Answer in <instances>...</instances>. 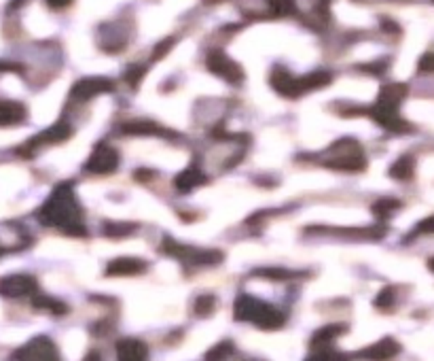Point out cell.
<instances>
[{
  "mask_svg": "<svg viewBox=\"0 0 434 361\" xmlns=\"http://www.w3.org/2000/svg\"><path fill=\"white\" fill-rule=\"evenodd\" d=\"M38 217L45 225H56L64 230L66 234H72V236L85 234L83 215H81V209H78V202H76L70 183H62L56 187L51 198L38 211Z\"/></svg>",
  "mask_w": 434,
  "mask_h": 361,
  "instance_id": "6da1fadb",
  "label": "cell"
},
{
  "mask_svg": "<svg viewBox=\"0 0 434 361\" xmlns=\"http://www.w3.org/2000/svg\"><path fill=\"white\" fill-rule=\"evenodd\" d=\"M331 72L326 70H316V72H310L308 77L303 79H297L292 77L286 68L282 66H276L274 72H272V88L280 94V96H286V98H299L303 94H308L312 90H318V88H324L331 83Z\"/></svg>",
  "mask_w": 434,
  "mask_h": 361,
  "instance_id": "7a4b0ae2",
  "label": "cell"
},
{
  "mask_svg": "<svg viewBox=\"0 0 434 361\" xmlns=\"http://www.w3.org/2000/svg\"><path fill=\"white\" fill-rule=\"evenodd\" d=\"M407 96V88L401 83H392V86H383L379 92V98L373 106V117L377 119V124H381L383 128L392 130V132H405L409 126L405 124V119L399 115V106L401 100Z\"/></svg>",
  "mask_w": 434,
  "mask_h": 361,
  "instance_id": "3957f363",
  "label": "cell"
},
{
  "mask_svg": "<svg viewBox=\"0 0 434 361\" xmlns=\"http://www.w3.org/2000/svg\"><path fill=\"white\" fill-rule=\"evenodd\" d=\"M235 316L240 321H248V323H254L263 330H278L284 323V314L274 308L272 304H265L254 298H240L235 304Z\"/></svg>",
  "mask_w": 434,
  "mask_h": 361,
  "instance_id": "277c9868",
  "label": "cell"
},
{
  "mask_svg": "<svg viewBox=\"0 0 434 361\" xmlns=\"http://www.w3.org/2000/svg\"><path fill=\"white\" fill-rule=\"evenodd\" d=\"M331 159H326V164L333 168H345V170H360L365 168V153L360 145L354 138H341L333 145L328 151Z\"/></svg>",
  "mask_w": 434,
  "mask_h": 361,
  "instance_id": "5b68a950",
  "label": "cell"
},
{
  "mask_svg": "<svg viewBox=\"0 0 434 361\" xmlns=\"http://www.w3.org/2000/svg\"><path fill=\"white\" fill-rule=\"evenodd\" d=\"M208 68L216 74V77H221L225 79L227 83H240L242 79H244V72L240 68L237 62H233L225 51H212L206 60Z\"/></svg>",
  "mask_w": 434,
  "mask_h": 361,
  "instance_id": "8992f818",
  "label": "cell"
},
{
  "mask_svg": "<svg viewBox=\"0 0 434 361\" xmlns=\"http://www.w3.org/2000/svg\"><path fill=\"white\" fill-rule=\"evenodd\" d=\"M15 359H42V361H47V359H58L60 357V351L58 346L49 340V338H34L30 340L26 346H22L19 351H15L13 355Z\"/></svg>",
  "mask_w": 434,
  "mask_h": 361,
  "instance_id": "52a82bcc",
  "label": "cell"
},
{
  "mask_svg": "<svg viewBox=\"0 0 434 361\" xmlns=\"http://www.w3.org/2000/svg\"><path fill=\"white\" fill-rule=\"evenodd\" d=\"M163 249H165L169 255H176V257H181V259H185V262H191V264L210 266V264L221 262V253H216V251H195V249L176 245V243H174V240H165Z\"/></svg>",
  "mask_w": 434,
  "mask_h": 361,
  "instance_id": "ba28073f",
  "label": "cell"
},
{
  "mask_svg": "<svg viewBox=\"0 0 434 361\" xmlns=\"http://www.w3.org/2000/svg\"><path fill=\"white\" fill-rule=\"evenodd\" d=\"M36 291V280L30 274H13L0 280V294L5 298H22Z\"/></svg>",
  "mask_w": 434,
  "mask_h": 361,
  "instance_id": "9c48e42d",
  "label": "cell"
},
{
  "mask_svg": "<svg viewBox=\"0 0 434 361\" xmlns=\"http://www.w3.org/2000/svg\"><path fill=\"white\" fill-rule=\"evenodd\" d=\"M119 166V153L106 145L96 147V151L92 153L90 162H87V170L90 173H98V175H108Z\"/></svg>",
  "mask_w": 434,
  "mask_h": 361,
  "instance_id": "30bf717a",
  "label": "cell"
},
{
  "mask_svg": "<svg viewBox=\"0 0 434 361\" xmlns=\"http://www.w3.org/2000/svg\"><path fill=\"white\" fill-rule=\"evenodd\" d=\"M104 92H112V83L108 81V79H102V77H92V79H83V81H78L70 96L76 98V100H90L98 94H104Z\"/></svg>",
  "mask_w": 434,
  "mask_h": 361,
  "instance_id": "8fae6325",
  "label": "cell"
},
{
  "mask_svg": "<svg viewBox=\"0 0 434 361\" xmlns=\"http://www.w3.org/2000/svg\"><path fill=\"white\" fill-rule=\"evenodd\" d=\"M68 136H70V126H68V124H64V122H60V124H56L53 128L45 130L42 134H38L36 138H32L26 147H22V153L30 155V151H34V149H36V147H40V145L62 143V141H66Z\"/></svg>",
  "mask_w": 434,
  "mask_h": 361,
  "instance_id": "7c38bea8",
  "label": "cell"
},
{
  "mask_svg": "<svg viewBox=\"0 0 434 361\" xmlns=\"http://www.w3.org/2000/svg\"><path fill=\"white\" fill-rule=\"evenodd\" d=\"M117 355L119 359H147L149 348L142 340H134V338H125L117 342Z\"/></svg>",
  "mask_w": 434,
  "mask_h": 361,
  "instance_id": "4fadbf2b",
  "label": "cell"
},
{
  "mask_svg": "<svg viewBox=\"0 0 434 361\" xmlns=\"http://www.w3.org/2000/svg\"><path fill=\"white\" fill-rule=\"evenodd\" d=\"M26 119V106L11 100H0V126H13Z\"/></svg>",
  "mask_w": 434,
  "mask_h": 361,
  "instance_id": "5bb4252c",
  "label": "cell"
},
{
  "mask_svg": "<svg viewBox=\"0 0 434 361\" xmlns=\"http://www.w3.org/2000/svg\"><path fill=\"white\" fill-rule=\"evenodd\" d=\"M144 268H147V264L138 257H117L108 264V274H119V276L138 274Z\"/></svg>",
  "mask_w": 434,
  "mask_h": 361,
  "instance_id": "9a60e30c",
  "label": "cell"
},
{
  "mask_svg": "<svg viewBox=\"0 0 434 361\" xmlns=\"http://www.w3.org/2000/svg\"><path fill=\"white\" fill-rule=\"evenodd\" d=\"M127 134H165V130L161 126H157L155 122H149V119H134L121 128Z\"/></svg>",
  "mask_w": 434,
  "mask_h": 361,
  "instance_id": "2e32d148",
  "label": "cell"
},
{
  "mask_svg": "<svg viewBox=\"0 0 434 361\" xmlns=\"http://www.w3.org/2000/svg\"><path fill=\"white\" fill-rule=\"evenodd\" d=\"M199 183H203V175H201V170H199L197 166H191V168L183 170V173L176 177V187H178L181 191H189V189L197 187Z\"/></svg>",
  "mask_w": 434,
  "mask_h": 361,
  "instance_id": "e0dca14e",
  "label": "cell"
},
{
  "mask_svg": "<svg viewBox=\"0 0 434 361\" xmlns=\"http://www.w3.org/2000/svg\"><path fill=\"white\" fill-rule=\"evenodd\" d=\"M399 351H401V346H399L394 340L385 338V340L377 342L375 346H371V348L367 351V355H369V357H373V359H385V357H392V355H397Z\"/></svg>",
  "mask_w": 434,
  "mask_h": 361,
  "instance_id": "ac0fdd59",
  "label": "cell"
},
{
  "mask_svg": "<svg viewBox=\"0 0 434 361\" xmlns=\"http://www.w3.org/2000/svg\"><path fill=\"white\" fill-rule=\"evenodd\" d=\"M390 175H392L394 179H401V181L409 179L413 175V159L409 155H403L399 162L392 168H390Z\"/></svg>",
  "mask_w": 434,
  "mask_h": 361,
  "instance_id": "d6986e66",
  "label": "cell"
},
{
  "mask_svg": "<svg viewBox=\"0 0 434 361\" xmlns=\"http://www.w3.org/2000/svg\"><path fill=\"white\" fill-rule=\"evenodd\" d=\"M32 304H34L36 308H47V310H51V312H56V314L66 312V306H64L62 302H58V300H53V298H47V296H36Z\"/></svg>",
  "mask_w": 434,
  "mask_h": 361,
  "instance_id": "ffe728a7",
  "label": "cell"
},
{
  "mask_svg": "<svg viewBox=\"0 0 434 361\" xmlns=\"http://www.w3.org/2000/svg\"><path fill=\"white\" fill-rule=\"evenodd\" d=\"M276 15H292L297 11L294 0H267Z\"/></svg>",
  "mask_w": 434,
  "mask_h": 361,
  "instance_id": "44dd1931",
  "label": "cell"
},
{
  "mask_svg": "<svg viewBox=\"0 0 434 361\" xmlns=\"http://www.w3.org/2000/svg\"><path fill=\"white\" fill-rule=\"evenodd\" d=\"M214 306H216V300H214L212 296H201V298L195 302V310H197V314H201V316L212 314V312H214Z\"/></svg>",
  "mask_w": 434,
  "mask_h": 361,
  "instance_id": "7402d4cb",
  "label": "cell"
},
{
  "mask_svg": "<svg viewBox=\"0 0 434 361\" xmlns=\"http://www.w3.org/2000/svg\"><path fill=\"white\" fill-rule=\"evenodd\" d=\"M394 209H399V202H397V200H381V202H377V204L373 207V213H375L377 217H385L387 213H392Z\"/></svg>",
  "mask_w": 434,
  "mask_h": 361,
  "instance_id": "603a6c76",
  "label": "cell"
},
{
  "mask_svg": "<svg viewBox=\"0 0 434 361\" xmlns=\"http://www.w3.org/2000/svg\"><path fill=\"white\" fill-rule=\"evenodd\" d=\"M144 77V68L142 66H129V70H127V74H125V79L132 86H138L140 83V79Z\"/></svg>",
  "mask_w": 434,
  "mask_h": 361,
  "instance_id": "cb8c5ba5",
  "label": "cell"
},
{
  "mask_svg": "<svg viewBox=\"0 0 434 361\" xmlns=\"http://www.w3.org/2000/svg\"><path fill=\"white\" fill-rule=\"evenodd\" d=\"M227 353H233V344H231L229 340L221 342V346H214V348L208 353V359H216V355H219V357H225Z\"/></svg>",
  "mask_w": 434,
  "mask_h": 361,
  "instance_id": "d4e9b609",
  "label": "cell"
},
{
  "mask_svg": "<svg viewBox=\"0 0 434 361\" xmlns=\"http://www.w3.org/2000/svg\"><path fill=\"white\" fill-rule=\"evenodd\" d=\"M392 300H394V291L392 289H383L381 294H379V298H377V306L379 308H390V304H392Z\"/></svg>",
  "mask_w": 434,
  "mask_h": 361,
  "instance_id": "484cf974",
  "label": "cell"
},
{
  "mask_svg": "<svg viewBox=\"0 0 434 361\" xmlns=\"http://www.w3.org/2000/svg\"><path fill=\"white\" fill-rule=\"evenodd\" d=\"M419 70H424V72H434V51L426 54V56L419 60Z\"/></svg>",
  "mask_w": 434,
  "mask_h": 361,
  "instance_id": "4316f807",
  "label": "cell"
},
{
  "mask_svg": "<svg viewBox=\"0 0 434 361\" xmlns=\"http://www.w3.org/2000/svg\"><path fill=\"white\" fill-rule=\"evenodd\" d=\"M134 225H108L106 232L108 234H115V236H121V234H127V232H132Z\"/></svg>",
  "mask_w": 434,
  "mask_h": 361,
  "instance_id": "83f0119b",
  "label": "cell"
},
{
  "mask_svg": "<svg viewBox=\"0 0 434 361\" xmlns=\"http://www.w3.org/2000/svg\"><path fill=\"white\" fill-rule=\"evenodd\" d=\"M172 45H174V38H169V41H167V38H165V41H163V43H161V45L157 47V54H155V60H157V58H161V56L165 54V49H169Z\"/></svg>",
  "mask_w": 434,
  "mask_h": 361,
  "instance_id": "f1b7e54d",
  "label": "cell"
},
{
  "mask_svg": "<svg viewBox=\"0 0 434 361\" xmlns=\"http://www.w3.org/2000/svg\"><path fill=\"white\" fill-rule=\"evenodd\" d=\"M47 5L53 7V9H62V7L70 5V0H47Z\"/></svg>",
  "mask_w": 434,
  "mask_h": 361,
  "instance_id": "f546056e",
  "label": "cell"
},
{
  "mask_svg": "<svg viewBox=\"0 0 434 361\" xmlns=\"http://www.w3.org/2000/svg\"><path fill=\"white\" fill-rule=\"evenodd\" d=\"M419 232H434V217L424 221V223H419Z\"/></svg>",
  "mask_w": 434,
  "mask_h": 361,
  "instance_id": "4dcf8cb0",
  "label": "cell"
},
{
  "mask_svg": "<svg viewBox=\"0 0 434 361\" xmlns=\"http://www.w3.org/2000/svg\"><path fill=\"white\" fill-rule=\"evenodd\" d=\"M430 268H432V270H434V259H432V262H430Z\"/></svg>",
  "mask_w": 434,
  "mask_h": 361,
  "instance_id": "1f68e13d",
  "label": "cell"
},
{
  "mask_svg": "<svg viewBox=\"0 0 434 361\" xmlns=\"http://www.w3.org/2000/svg\"><path fill=\"white\" fill-rule=\"evenodd\" d=\"M0 253H3V249H0Z\"/></svg>",
  "mask_w": 434,
  "mask_h": 361,
  "instance_id": "d6a6232c",
  "label": "cell"
}]
</instances>
